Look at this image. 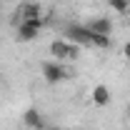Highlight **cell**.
<instances>
[{
    "label": "cell",
    "mask_w": 130,
    "mask_h": 130,
    "mask_svg": "<svg viewBox=\"0 0 130 130\" xmlns=\"http://www.w3.org/2000/svg\"><path fill=\"white\" fill-rule=\"evenodd\" d=\"M50 55L53 60H60V63H68V60H75L80 55V45H73L68 43L65 38H55L50 43Z\"/></svg>",
    "instance_id": "obj_1"
},
{
    "label": "cell",
    "mask_w": 130,
    "mask_h": 130,
    "mask_svg": "<svg viewBox=\"0 0 130 130\" xmlns=\"http://www.w3.org/2000/svg\"><path fill=\"white\" fill-rule=\"evenodd\" d=\"M40 73H43L45 83H50V85H58V83H63V80L70 78L65 63H60V60H45V63L40 65Z\"/></svg>",
    "instance_id": "obj_2"
},
{
    "label": "cell",
    "mask_w": 130,
    "mask_h": 130,
    "mask_svg": "<svg viewBox=\"0 0 130 130\" xmlns=\"http://www.w3.org/2000/svg\"><path fill=\"white\" fill-rule=\"evenodd\" d=\"M45 28V23H43V18H32V20H20L15 28V38L20 40V43H30V40H35L38 35H40V30Z\"/></svg>",
    "instance_id": "obj_3"
},
{
    "label": "cell",
    "mask_w": 130,
    "mask_h": 130,
    "mask_svg": "<svg viewBox=\"0 0 130 130\" xmlns=\"http://www.w3.org/2000/svg\"><path fill=\"white\" fill-rule=\"evenodd\" d=\"M90 35L93 32L88 30L85 23H68L63 30V38L73 45H90Z\"/></svg>",
    "instance_id": "obj_4"
},
{
    "label": "cell",
    "mask_w": 130,
    "mask_h": 130,
    "mask_svg": "<svg viewBox=\"0 0 130 130\" xmlns=\"http://www.w3.org/2000/svg\"><path fill=\"white\" fill-rule=\"evenodd\" d=\"M23 123H25L28 130H45L48 128L45 118H43V113H40L38 108H28V110L23 113Z\"/></svg>",
    "instance_id": "obj_5"
},
{
    "label": "cell",
    "mask_w": 130,
    "mask_h": 130,
    "mask_svg": "<svg viewBox=\"0 0 130 130\" xmlns=\"http://www.w3.org/2000/svg\"><path fill=\"white\" fill-rule=\"evenodd\" d=\"M90 100H93V105H95V108H105V105H110V100H113L110 88H108V85H103V83H98L95 88H93V93H90Z\"/></svg>",
    "instance_id": "obj_6"
},
{
    "label": "cell",
    "mask_w": 130,
    "mask_h": 130,
    "mask_svg": "<svg viewBox=\"0 0 130 130\" xmlns=\"http://www.w3.org/2000/svg\"><path fill=\"white\" fill-rule=\"evenodd\" d=\"M85 25H88L90 32H98V35H110V32H113V20H110V18H103V15L88 20Z\"/></svg>",
    "instance_id": "obj_7"
},
{
    "label": "cell",
    "mask_w": 130,
    "mask_h": 130,
    "mask_svg": "<svg viewBox=\"0 0 130 130\" xmlns=\"http://www.w3.org/2000/svg\"><path fill=\"white\" fill-rule=\"evenodd\" d=\"M32 18H43V8L35 0H25L20 5V20H32Z\"/></svg>",
    "instance_id": "obj_8"
},
{
    "label": "cell",
    "mask_w": 130,
    "mask_h": 130,
    "mask_svg": "<svg viewBox=\"0 0 130 130\" xmlns=\"http://www.w3.org/2000/svg\"><path fill=\"white\" fill-rule=\"evenodd\" d=\"M110 45H113L110 35H98V32H93V35H90V48H100V50H108Z\"/></svg>",
    "instance_id": "obj_9"
},
{
    "label": "cell",
    "mask_w": 130,
    "mask_h": 130,
    "mask_svg": "<svg viewBox=\"0 0 130 130\" xmlns=\"http://www.w3.org/2000/svg\"><path fill=\"white\" fill-rule=\"evenodd\" d=\"M108 5L113 8L115 13H120V15H125L130 10V0H108Z\"/></svg>",
    "instance_id": "obj_10"
},
{
    "label": "cell",
    "mask_w": 130,
    "mask_h": 130,
    "mask_svg": "<svg viewBox=\"0 0 130 130\" xmlns=\"http://www.w3.org/2000/svg\"><path fill=\"white\" fill-rule=\"evenodd\" d=\"M123 58H125V60H130V40L123 45Z\"/></svg>",
    "instance_id": "obj_11"
},
{
    "label": "cell",
    "mask_w": 130,
    "mask_h": 130,
    "mask_svg": "<svg viewBox=\"0 0 130 130\" xmlns=\"http://www.w3.org/2000/svg\"><path fill=\"white\" fill-rule=\"evenodd\" d=\"M45 130H65V128H53V125H48Z\"/></svg>",
    "instance_id": "obj_12"
},
{
    "label": "cell",
    "mask_w": 130,
    "mask_h": 130,
    "mask_svg": "<svg viewBox=\"0 0 130 130\" xmlns=\"http://www.w3.org/2000/svg\"><path fill=\"white\" fill-rule=\"evenodd\" d=\"M128 118H130V105H128Z\"/></svg>",
    "instance_id": "obj_13"
}]
</instances>
